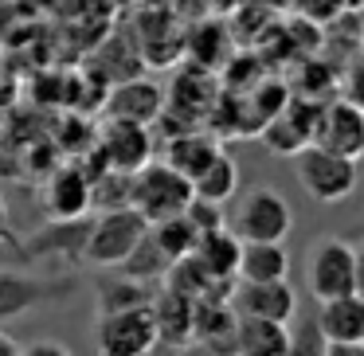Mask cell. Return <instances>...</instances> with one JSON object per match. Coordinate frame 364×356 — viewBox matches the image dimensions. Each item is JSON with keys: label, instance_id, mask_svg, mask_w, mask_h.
<instances>
[{"label": "cell", "instance_id": "cell-18", "mask_svg": "<svg viewBox=\"0 0 364 356\" xmlns=\"http://www.w3.org/2000/svg\"><path fill=\"white\" fill-rule=\"evenodd\" d=\"M239 282H274L290 278V254L282 243H243L239 251Z\"/></svg>", "mask_w": 364, "mask_h": 356}, {"label": "cell", "instance_id": "cell-9", "mask_svg": "<svg viewBox=\"0 0 364 356\" xmlns=\"http://www.w3.org/2000/svg\"><path fill=\"white\" fill-rule=\"evenodd\" d=\"M314 141L345 157H364V106L353 98H337V102H321V118H317Z\"/></svg>", "mask_w": 364, "mask_h": 356}, {"label": "cell", "instance_id": "cell-20", "mask_svg": "<svg viewBox=\"0 0 364 356\" xmlns=\"http://www.w3.org/2000/svg\"><path fill=\"white\" fill-rule=\"evenodd\" d=\"M168 266H173V259L165 254V247L157 243V235H153L149 227H145V235L134 243V251L122 259V274H129V278H137V282H157V278H165L168 274Z\"/></svg>", "mask_w": 364, "mask_h": 356}, {"label": "cell", "instance_id": "cell-31", "mask_svg": "<svg viewBox=\"0 0 364 356\" xmlns=\"http://www.w3.org/2000/svg\"><path fill=\"white\" fill-rule=\"evenodd\" d=\"M4 243H12V235H9V207H4V200H0V247Z\"/></svg>", "mask_w": 364, "mask_h": 356}, {"label": "cell", "instance_id": "cell-12", "mask_svg": "<svg viewBox=\"0 0 364 356\" xmlns=\"http://www.w3.org/2000/svg\"><path fill=\"white\" fill-rule=\"evenodd\" d=\"M231 309L239 317H270V321H294L298 313V293L286 278L274 282H239L231 290Z\"/></svg>", "mask_w": 364, "mask_h": 356}, {"label": "cell", "instance_id": "cell-19", "mask_svg": "<svg viewBox=\"0 0 364 356\" xmlns=\"http://www.w3.org/2000/svg\"><path fill=\"white\" fill-rule=\"evenodd\" d=\"M239 251H243V239H239L235 231L223 223V227L204 231L192 254L204 262L212 278H235V270H239Z\"/></svg>", "mask_w": 364, "mask_h": 356}, {"label": "cell", "instance_id": "cell-21", "mask_svg": "<svg viewBox=\"0 0 364 356\" xmlns=\"http://www.w3.org/2000/svg\"><path fill=\"white\" fill-rule=\"evenodd\" d=\"M235 192H239V165L228 157V153H220V157L192 180V196L212 200V204H228Z\"/></svg>", "mask_w": 364, "mask_h": 356}, {"label": "cell", "instance_id": "cell-7", "mask_svg": "<svg viewBox=\"0 0 364 356\" xmlns=\"http://www.w3.org/2000/svg\"><path fill=\"white\" fill-rule=\"evenodd\" d=\"M75 293V278H32L20 270H0V325L36 313L40 306Z\"/></svg>", "mask_w": 364, "mask_h": 356}, {"label": "cell", "instance_id": "cell-6", "mask_svg": "<svg viewBox=\"0 0 364 356\" xmlns=\"http://www.w3.org/2000/svg\"><path fill=\"white\" fill-rule=\"evenodd\" d=\"M95 345H98V352H106V356H145V352H153V348H157L153 306L98 313Z\"/></svg>", "mask_w": 364, "mask_h": 356}, {"label": "cell", "instance_id": "cell-25", "mask_svg": "<svg viewBox=\"0 0 364 356\" xmlns=\"http://www.w3.org/2000/svg\"><path fill=\"white\" fill-rule=\"evenodd\" d=\"M134 204V173H122V168H102L98 180H90V207H126Z\"/></svg>", "mask_w": 364, "mask_h": 356}, {"label": "cell", "instance_id": "cell-1", "mask_svg": "<svg viewBox=\"0 0 364 356\" xmlns=\"http://www.w3.org/2000/svg\"><path fill=\"white\" fill-rule=\"evenodd\" d=\"M294 173H298V184L314 204H345L353 196L356 180V161L345 157V153H333L325 145L309 141L301 153H294Z\"/></svg>", "mask_w": 364, "mask_h": 356}, {"label": "cell", "instance_id": "cell-2", "mask_svg": "<svg viewBox=\"0 0 364 356\" xmlns=\"http://www.w3.org/2000/svg\"><path fill=\"white\" fill-rule=\"evenodd\" d=\"M294 227V212L286 204V196L270 184H255L235 200L231 212V231L243 243H282Z\"/></svg>", "mask_w": 364, "mask_h": 356}, {"label": "cell", "instance_id": "cell-15", "mask_svg": "<svg viewBox=\"0 0 364 356\" xmlns=\"http://www.w3.org/2000/svg\"><path fill=\"white\" fill-rule=\"evenodd\" d=\"M192 317H196V298L165 286L153 293V321H157V345L184 348L192 345Z\"/></svg>", "mask_w": 364, "mask_h": 356}, {"label": "cell", "instance_id": "cell-32", "mask_svg": "<svg viewBox=\"0 0 364 356\" xmlns=\"http://www.w3.org/2000/svg\"><path fill=\"white\" fill-rule=\"evenodd\" d=\"M208 4H212L215 12H235V9H243L247 0H208Z\"/></svg>", "mask_w": 364, "mask_h": 356}, {"label": "cell", "instance_id": "cell-30", "mask_svg": "<svg viewBox=\"0 0 364 356\" xmlns=\"http://www.w3.org/2000/svg\"><path fill=\"white\" fill-rule=\"evenodd\" d=\"M0 356H24V345L9 333H0Z\"/></svg>", "mask_w": 364, "mask_h": 356}, {"label": "cell", "instance_id": "cell-29", "mask_svg": "<svg viewBox=\"0 0 364 356\" xmlns=\"http://www.w3.org/2000/svg\"><path fill=\"white\" fill-rule=\"evenodd\" d=\"M353 290L356 293H360V298H364V239H360V243H353Z\"/></svg>", "mask_w": 364, "mask_h": 356}, {"label": "cell", "instance_id": "cell-27", "mask_svg": "<svg viewBox=\"0 0 364 356\" xmlns=\"http://www.w3.org/2000/svg\"><path fill=\"white\" fill-rule=\"evenodd\" d=\"M294 352H329V345H325L321 329H317V317L309 321L306 333H294Z\"/></svg>", "mask_w": 364, "mask_h": 356}, {"label": "cell", "instance_id": "cell-24", "mask_svg": "<svg viewBox=\"0 0 364 356\" xmlns=\"http://www.w3.org/2000/svg\"><path fill=\"white\" fill-rule=\"evenodd\" d=\"M149 231L157 235V243L165 247V254L168 259H184V254H192L196 251V243H200V227L188 220V215H168V220H157V223H149Z\"/></svg>", "mask_w": 364, "mask_h": 356}, {"label": "cell", "instance_id": "cell-28", "mask_svg": "<svg viewBox=\"0 0 364 356\" xmlns=\"http://www.w3.org/2000/svg\"><path fill=\"white\" fill-rule=\"evenodd\" d=\"M24 356H71V345H63V340H32V345H24Z\"/></svg>", "mask_w": 364, "mask_h": 356}, {"label": "cell", "instance_id": "cell-17", "mask_svg": "<svg viewBox=\"0 0 364 356\" xmlns=\"http://www.w3.org/2000/svg\"><path fill=\"white\" fill-rule=\"evenodd\" d=\"M220 153H223L220 141H215L212 134H200V129H181V134H173L165 145V161L176 173L188 176V180H196Z\"/></svg>", "mask_w": 364, "mask_h": 356}, {"label": "cell", "instance_id": "cell-22", "mask_svg": "<svg viewBox=\"0 0 364 356\" xmlns=\"http://www.w3.org/2000/svg\"><path fill=\"white\" fill-rule=\"evenodd\" d=\"M184 48H188L192 63L204 67V71H212V67H220L223 55H228V32H223L220 20H200V24H192Z\"/></svg>", "mask_w": 364, "mask_h": 356}, {"label": "cell", "instance_id": "cell-33", "mask_svg": "<svg viewBox=\"0 0 364 356\" xmlns=\"http://www.w3.org/2000/svg\"><path fill=\"white\" fill-rule=\"evenodd\" d=\"M360 4H364V0H360Z\"/></svg>", "mask_w": 364, "mask_h": 356}, {"label": "cell", "instance_id": "cell-14", "mask_svg": "<svg viewBox=\"0 0 364 356\" xmlns=\"http://www.w3.org/2000/svg\"><path fill=\"white\" fill-rule=\"evenodd\" d=\"M43 207L51 220H79L90 212V176L79 165L55 168V176L43 188Z\"/></svg>", "mask_w": 364, "mask_h": 356}, {"label": "cell", "instance_id": "cell-4", "mask_svg": "<svg viewBox=\"0 0 364 356\" xmlns=\"http://www.w3.org/2000/svg\"><path fill=\"white\" fill-rule=\"evenodd\" d=\"M145 227H149V220L134 204L102 212L98 220H90L87 262H95V266H122V259L134 251V243L145 235Z\"/></svg>", "mask_w": 364, "mask_h": 356}, {"label": "cell", "instance_id": "cell-8", "mask_svg": "<svg viewBox=\"0 0 364 356\" xmlns=\"http://www.w3.org/2000/svg\"><path fill=\"white\" fill-rule=\"evenodd\" d=\"M317 329H321V337H325L333 356L364 352V298L356 290H348L341 298L321 301Z\"/></svg>", "mask_w": 364, "mask_h": 356}, {"label": "cell", "instance_id": "cell-16", "mask_svg": "<svg viewBox=\"0 0 364 356\" xmlns=\"http://www.w3.org/2000/svg\"><path fill=\"white\" fill-rule=\"evenodd\" d=\"M235 352H243V356H286V352H294L290 321L239 317L235 321Z\"/></svg>", "mask_w": 364, "mask_h": 356}, {"label": "cell", "instance_id": "cell-26", "mask_svg": "<svg viewBox=\"0 0 364 356\" xmlns=\"http://www.w3.org/2000/svg\"><path fill=\"white\" fill-rule=\"evenodd\" d=\"M184 215H188V220L200 227V235H204V231H212V227H223V204H212V200L192 196L188 207H184Z\"/></svg>", "mask_w": 364, "mask_h": 356}, {"label": "cell", "instance_id": "cell-10", "mask_svg": "<svg viewBox=\"0 0 364 356\" xmlns=\"http://www.w3.org/2000/svg\"><path fill=\"white\" fill-rule=\"evenodd\" d=\"M87 235L90 220H51L48 227H40L28 243H20L24 259H59V262H87Z\"/></svg>", "mask_w": 364, "mask_h": 356}, {"label": "cell", "instance_id": "cell-23", "mask_svg": "<svg viewBox=\"0 0 364 356\" xmlns=\"http://www.w3.org/2000/svg\"><path fill=\"white\" fill-rule=\"evenodd\" d=\"M137 306H153V290L149 282H137V278L122 274L110 282L98 286V313H114V309H137Z\"/></svg>", "mask_w": 364, "mask_h": 356}, {"label": "cell", "instance_id": "cell-3", "mask_svg": "<svg viewBox=\"0 0 364 356\" xmlns=\"http://www.w3.org/2000/svg\"><path fill=\"white\" fill-rule=\"evenodd\" d=\"M192 200V180L184 173H176L168 161H149L134 173V207L149 223L181 215Z\"/></svg>", "mask_w": 364, "mask_h": 356}, {"label": "cell", "instance_id": "cell-11", "mask_svg": "<svg viewBox=\"0 0 364 356\" xmlns=\"http://www.w3.org/2000/svg\"><path fill=\"white\" fill-rule=\"evenodd\" d=\"M98 153L106 157V165H110V168L137 173L141 165H149V161H153L149 126H141V122H126V118H110V122H106V134L98 137Z\"/></svg>", "mask_w": 364, "mask_h": 356}, {"label": "cell", "instance_id": "cell-5", "mask_svg": "<svg viewBox=\"0 0 364 356\" xmlns=\"http://www.w3.org/2000/svg\"><path fill=\"white\" fill-rule=\"evenodd\" d=\"M353 243L341 235H321L306 251V290L317 301L341 298L353 290Z\"/></svg>", "mask_w": 364, "mask_h": 356}, {"label": "cell", "instance_id": "cell-13", "mask_svg": "<svg viewBox=\"0 0 364 356\" xmlns=\"http://www.w3.org/2000/svg\"><path fill=\"white\" fill-rule=\"evenodd\" d=\"M106 110H110V118L153 126V122L165 114V90H161L157 82L141 79V75H129V79H118V87L110 90Z\"/></svg>", "mask_w": 364, "mask_h": 356}]
</instances>
